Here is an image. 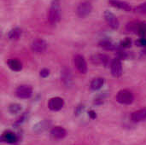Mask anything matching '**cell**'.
Masks as SVG:
<instances>
[{
  "label": "cell",
  "instance_id": "26",
  "mask_svg": "<svg viewBox=\"0 0 146 145\" xmlns=\"http://www.w3.org/2000/svg\"><path fill=\"white\" fill-rule=\"evenodd\" d=\"M136 44L138 46H146V38H139L136 41Z\"/></svg>",
  "mask_w": 146,
  "mask_h": 145
},
{
  "label": "cell",
  "instance_id": "1",
  "mask_svg": "<svg viewBox=\"0 0 146 145\" xmlns=\"http://www.w3.org/2000/svg\"><path fill=\"white\" fill-rule=\"evenodd\" d=\"M61 18V3L60 0H52L48 13L49 22L52 25L56 24Z\"/></svg>",
  "mask_w": 146,
  "mask_h": 145
},
{
  "label": "cell",
  "instance_id": "17",
  "mask_svg": "<svg viewBox=\"0 0 146 145\" xmlns=\"http://www.w3.org/2000/svg\"><path fill=\"white\" fill-rule=\"evenodd\" d=\"M61 79L65 85H69L72 81V75L68 69H64L61 74Z\"/></svg>",
  "mask_w": 146,
  "mask_h": 145
},
{
  "label": "cell",
  "instance_id": "10",
  "mask_svg": "<svg viewBox=\"0 0 146 145\" xmlns=\"http://www.w3.org/2000/svg\"><path fill=\"white\" fill-rule=\"evenodd\" d=\"M91 62L94 65L106 66L109 63V57L104 54H95L91 56Z\"/></svg>",
  "mask_w": 146,
  "mask_h": 145
},
{
  "label": "cell",
  "instance_id": "16",
  "mask_svg": "<svg viewBox=\"0 0 146 145\" xmlns=\"http://www.w3.org/2000/svg\"><path fill=\"white\" fill-rule=\"evenodd\" d=\"M104 84V79L103 78L98 77V78H95L92 80L90 87L92 91H98L102 88Z\"/></svg>",
  "mask_w": 146,
  "mask_h": 145
},
{
  "label": "cell",
  "instance_id": "25",
  "mask_svg": "<svg viewBox=\"0 0 146 145\" xmlns=\"http://www.w3.org/2000/svg\"><path fill=\"white\" fill-rule=\"evenodd\" d=\"M39 75H40V77H42V78H46V77H48V76L50 75V70L47 69V68H43V69L40 71Z\"/></svg>",
  "mask_w": 146,
  "mask_h": 145
},
{
  "label": "cell",
  "instance_id": "5",
  "mask_svg": "<svg viewBox=\"0 0 146 145\" xmlns=\"http://www.w3.org/2000/svg\"><path fill=\"white\" fill-rule=\"evenodd\" d=\"M74 63L76 69L82 74H86L87 72V64L85 57L81 55H76L74 57Z\"/></svg>",
  "mask_w": 146,
  "mask_h": 145
},
{
  "label": "cell",
  "instance_id": "3",
  "mask_svg": "<svg viewBox=\"0 0 146 145\" xmlns=\"http://www.w3.org/2000/svg\"><path fill=\"white\" fill-rule=\"evenodd\" d=\"M15 95L21 99L30 98L33 95V88L27 85H19L15 90Z\"/></svg>",
  "mask_w": 146,
  "mask_h": 145
},
{
  "label": "cell",
  "instance_id": "6",
  "mask_svg": "<svg viewBox=\"0 0 146 145\" xmlns=\"http://www.w3.org/2000/svg\"><path fill=\"white\" fill-rule=\"evenodd\" d=\"M110 69L111 73L115 78H120L122 75V65L121 59L118 57L113 59L110 62Z\"/></svg>",
  "mask_w": 146,
  "mask_h": 145
},
{
  "label": "cell",
  "instance_id": "9",
  "mask_svg": "<svg viewBox=\"0 0 146 145\" xmlns=\"http://www.w3.org/2000/svg\"><path fill=\"white\" fill-rule=\"evenodd\" d=\"M63 105H64V101L62 98H61L59 97L50 98L49 103H48V107L52 111L61 110L63 108Z\"/></svg>",
  "mask_w": 146,
  "mask_h": 145
},
{
  "label": "cell",
  "instance_id": "8",
  "mask_svg": "<svg viewBox=\"0 0 146 145\" xmlns=\"http://www.w3.org/2000/svg\"><path fill=\"white\" fill-rule=\"evenodd\" d=\"M32 50L35 53L41 54L44 53L47 49V43L42 38H36L32 43Z\"/></svg>",
  "mask_w": 146,
  "mask_h": 145
},
{
  "label": "cell",
  "instance_id": "15",
  "mask_svg": "<svg viewBox=\"0 0 146 145\" xmlns=\"http://www.w3.org/2000/svg\"><path fill=\"white\" fill-rule=\"evenodd\" d=\"M8 67L15 72H19L22 69V63L17 59H10L8 61Z\"/></svg>",
  "mask_w": 146,
  "mask_h": 145
},
{
  "label": "cell",
  "instance_id": "20",
  "mask_svg": "<svg viewBox=\"0 0 146 145\" xmlns=\"http://www.w3.org/2000/svg\"><path fill=\"white\" fill-rule=\"evenodd\" d=\"M138 34L141 38H146V24L145 23H139L138 28Z\"/></svg>",
  "mask_w": 146,
  "mask_h": 145
},
{
  "label": "cell",
  "instance_id": "14",
  "mask_svg": "<svg viewBox=\"0 0 146 145\" xmlns=\"http://www.w3.org/2000/svg\"><path fill=\"white\" fill-rule=\"evenodd\" d=\"M1 141L8 143V144H14L17 141V137L14 132H12L10 131H7L2 134Z\"/></svg>",
  "mask_w": 146,
  "mask_h": 145
},
{
  "label": "cell",
  "instance_id": "27",
  "mask_svg": "<svg viewBox=\"0 0 146 145\" xmlns=\"http://www.w3.org/2000/svg\"><path fill=\"white\" fill-rule=\"evenodd\" d=\"M89 116H90L92 119H96V118H97V115H96V113H95L93 110L89 111Z\"/></svg>",
  "mask_w": 146,
  "mask_h": 145
},
{
  "label": "cell",
  "instance_id": "2",
  "mask_svg": "<svg viewBox=\"0 0 146 145\" xmlns=\"http://www.w3.org/2000/svg\"><path fill=\"white\" fill-rule=\"evenodd\" d=\"M134 100V97L133 93L128 90H121L116 95V101L121 104L129 105L133 103Z\"/></svg>",
  "mask_w": 146,
  "mask_h": 145
},
{
  "label": "cell",
  "instance_id": "7",
  "mask_svg": "<svg viewBox=\"0 0 146 145\" xmlns=\"http://www.w3.org/2000/svg\"><path fill=\"white\" fill-rule=\"evenodd\" d=\"M92 10V5L91 4V3L89 2H83L79 4V6L77 7L76 9V13L78 15V16H80V18H84L86 16H87Z\"/></svg>",
  "mask_w": 146,
  "mask_h": 145
},
{
  "label": "cell",
  "instance_id": "11",
  "mask_svg": "<svg viewBox=\"0 0 146 145\" xmlns=\"http://www.w3.org/2000/svg\"><path fill=\"white\" fill-rule=\"evenodd\" d=\"M109 3H110L111 6H113L115 8H117V9H122L124 11L130 12L132 10L131 5L129 3H127V2L120 1V0H110Z\"/></svg>",
  "mask_w": 146,
  "mask_h": 145
},
{
  "label": "cell",
  "instance_id": "21",
  "mask_svg": "<svg viewBox=\"0 0 146 145\" xmlns=\"http://www.w3.org/2000/svg\"><path fill=\"white\" fill-rule=\"evenodd\" d=\"M21 110V106L18 103H12L9 107V111L11 114H18Z\"/></svg>",
  "mask_w": 146,
  "mask_h": 145
},
{
  "label": "cell",
  "instance_id": "12",
  "mask_svg": "<svg viewBox=\"0 0 146 145\" xmlns=\"http://www.w3.org/2000/svg\"><path fill=\"white\" fill-rule=\"evenodd\" d=\"M131 120L133 122H140L146 120V108L133 112L131 115Z\"/></svg>",
  "mask_w": 146,
  "mask_h": 145
},
{
  "label": "cell",
  "instance_id": "4",
  "mask_svg": "<svg viewBox=\"0 0 146 145\" xmlns=\"http://www.w3.org/2000/svg\"><path fill=\"white\" fill-rule=\"evenodd\" d=\"M104 17L107 22V24L114 30H116L120 26V22L117 19V17L110 11L105 10L104 13Z\"/></svg>",
  "mask_w": 146,
  "mask_h": 145
},
{
  "label": "cell",
  "instance_id": "24",
  "mask_svg": "<svg viewBox=\"0 0 146 145\" xmlns=\"http://www.w3.org/2000/svg\"><path fill=\"white\" fill-rule=\"evenodd\" d=\"M131 45H132V41H131V39L128 38H125L124 40H122V41L121 42V46L122 48H129Z\"/></svg>",
  "mask_w": 146,
  "mask_h": 145
},
{
  "label": "cell",
  "instance_id": "23",
  "mask_svg": "<svg viewBox=\"0 0 146 145\" xmlns=\"http://www.w3.org/2000/svg\"><path fill=\"white\" fill-rule=\"evenodd\" d=\"M134 11L136 13H139V14H141V15H146V3H141L139 6L135 7Z\"/></svg>",
  "mask_w": 146,
  "mask_h": 145
},
{
  "label": "cell",
  "instance_id": "19",
  "mask_svg": "<svg viewBox=\"0 0 146 145\" xmlns=\"http://www.w3.org/2000/svg\"><path fill=\"white\" fill-rule=\"evenodd\" d=\"M99 46L105 50H113L115 49V45L110 40L104 39L99 42Z\"/></svg>",
  "mask_w": 146,
  "mask_h": 145
},
{
  "label": "cell",
  "instance_id": "22",
  "mask_svg": "<svg viewBox=\"0 0 146 145\" xmlns=\"http://www.w3.org/2000/svg\"><path fill=\"white\" fill-rule=\"evenodd\" d=\"M139 23H137V22H130L127 24V30L130 32H138V28H139Z\"/></svg>",
  "mask_w": 146,
  "mask_h": 145
},
{
  "label": "cell",
  "instance_id": "13",
  "mask_svg": "<svg viewBox=\"0 0 146 145\" xmlns=\"http://www.w3.org/2000/svg\"><path fill=\"white\" fill-rule=\"evenodd\" d=\"M50 134L54 138L56 139H62L63 138L66 137L67 135V132L66 130L62 127V126H54L51 131H50Z\"/></svg>",
  "mask_w": 146,
  "mask_h": 145
},
{
  "label": "cell",
  "instance_id": "18",
  "mask_svg": "<svg viewBox=\"0 0 146 145\" xmlns=\"http://www.w3.org/2000/svg\"><path fill=\"white\" fill-rule=\"evenodd\" d=\"M21 36V29L19 27H15L11 29L8 33V38L10 40H17Z\"/></svg>",
  "mask_w": 146,
  "mask_h": 145
}]
</instances>
